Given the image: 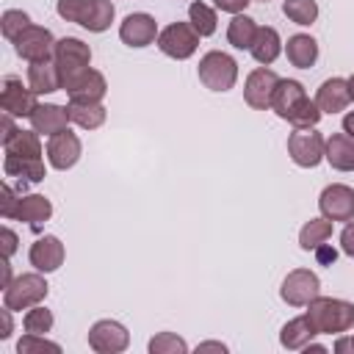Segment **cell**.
<instances>
[{
    "instance_id": "d590c367",
    "label": "cell",
    "mask_w": 354,
    "mask_h": 354,
    "mask_svg": "<svg viewBox=\"0 0 354 354\" xmlns=\"http://www.w3.org/2000/svg\"><path fill=\"white\" fill-rule=\"evenodd\" d=\"M33 22H30V17L25 14V11H19V8H8V11H3V17H0V30H3V36L8 39V41H17V36L25 30V28H30Z\"/></svg>"
},
{
    "instance_id": "7402d4cb",
    "label": "cell",
    "mask_w": 354,
    "mask_h": 354,
    "mask_svg": "<svg viewBox=\"0 0 354 354\" xmlns=\"http://www.w3.org/2000/svg\"><path fill=\"white\" fill-rule=\"evenodd\" d=\"M28 86L36 91V94H53V91H61L64 83H61V72L55 66L53 58H44V61H33L28 66Z\"/></svg>"
},
{
    "instance_id": "bcb514c9",
    "label": "cell",
    "mask_w": 354,
    "mask_h": 354,
    "mask_svg": "<svg viewBox=\"0 0 354 354\" xmlns=\"http://www.w3.org/2000/svg\"><path fill=\"white\" fill-rule=\"evenodd\" d=\"M196 351H221V354H224L227 346H224V343H216V340H207V343H199Z\"/></svg>"
},
{
    "instance_id": "d4e9b609",
    "label": "cell",
    "mask_w": 354,
    "mask_h": 354,
    "mask_svg": "<svg viewBox=\"0 0 354 354\" xmlns=\"http://www.w3.org/2000/svg\"><path fill=\"white\" fill-rule=\"evenodd\" d=\"M285 53H288V61L290 66L296 69H310L315 61H318V41L310 36V33H293L285 44Z\"/></svg>"
},
{
    "instance_id": "1f68e13d",
    "label": "cell",
    "mask_w": 354,
    "mask_h": 354,
    "mask_svg": "<svg viewBox=\"0 0 354 354\" xmlns=\"http://www.w3.org/2000/svg\"><path fill=\"white\" fill-rule=\"evenodd\" d=\"M321 108L315 105V100H310V97H301L290 111H288V116H285V122H290L293 124V130H299V127H315L318 122H321Z\"/></svg>"
},
{
    "instance_id": "4fadbf2b",
    "label": "cell",
    "mask_w": 354,
    "mask_h": 354,
    "mask_svg": "<svg viewBox=\"0 0 354 354\" xmlns=\"http://www.w3.org/2000/svg\"><path fill=\"white\" fill-rule=\"evenodd\" d=\"M36 105H39L36 91L30 86H22V80L14 77V75L3 77V83H0V108H3V113H11L14 119L17 116H30Z\"/></svg>"
},
{
    "instance_id": "f546056e",
    "label": "cell",
    "mask_w": 354,
    "mask_h": 354,
    "mask_svg": "<svg viewBox=\"0 0 354 354\" xmlns=\"http://www.w3.org/2000/svg\"><path fill=\"white\" fill-rule=\"evenodd\" d=\"M332 224L335 221H329V218H310L301 230H299V246L304 249V252H315V246H321V243H326L329 238H332Z\"/></svg>"
},
{
    "instance_id": "7dc6e473",
    "label": "cell",
    "mask_w": 354,
    "mask_h": 354,
    "mask_svg": "<svg viewBox=\"0 0 354 354\" xmlns=\"http://www.w3.org/2000/svg\"><path fill=\"white\" fill-rule=\"evenodd\" d=\"M343 133H346L348 138H354V111H348V113L343 116Z\"/></svg>"
},
{
    "instance_id": "d6a6232c",
    "label": "cell",
    "mask_w": 354,
    "mask_h": 354,
    "mask_svg": "<svg viewBox=\"0 0 354 354\" xmlns=\"http://www.w3.org/2000/svg\"><path fill=\"white\" fill-rule=\"evenodd\" d=\"M282 14L296 25H313L318 19V3L315 0H285Z\"/></svg>"
},
{
    "instance_id": "7a4b0ae2",
    "label": "cell",
    "mask_w": 354,
    "mask_h": 354,
    "mask_svg": "<svg viewBox=\"0 0 354 354\" xmlns=\"http://www.w3.org/2000/svg\"><path fill=\"white\" fill-rule=\"evenodd\" d=\"M55 11L61 19L75 22L91 33H105L116 17V8L111 0H58Z\"/></svg>"
},
{
    "instance_id": "f907efd6",
    "label": "cell",
    "mask_w": 354,
    "mask_h": 354,
    "mask_svg": "<svg viewBox=\"0 0 354 354\" xmlns=\"http://www.w3.org/2000/svg\"><path fill=\"white\" fill-rule=\"evenodd\" d=\"M260 3H268V0H260Z\"/></svg>"
},
{
    "instance_id": "5b68a950",
    "label": "cell",
    "mask_w": 354,
    "mask_h": 354,
    "mask_svg": "<svg viewBox=\"0 0 354 354\" xmlns=\"http://www.w3.org/2000/svg\"><path fill=\"white\" fill-rule=\"evenodd\" d=\"M53 61H55V66L61 72V83L66 88L75 77H80L91 66V47L86 41L75 39V36H64V39L55 41Z\"/></svg>"
},
{
    "instance_id": "7bdbcfd3",
    "label": "cell",
    "mask_w": 354,
    "mask_h": 354,
    "mask_svg": "<svg viewBox=\"0 0 354 354\" xmlns=\"http://www.w3.org/2000/svg\"><path fill=\"white\" fill-rule=\"evenodd\" d=\"M0 130H3V136H0L3 144L17 136V127H14V116H11V113H3V116H0Z\"/></svg>"
},
{
    "instance_id": "8d00e7d4",
    "label": "cell",
    "mask_w": 354,
    "mask_h": 354,
    "mask_svg": "<svg viewBox=\"0 0 354 354\" xmlns=\"http://www.w3.org/2000/svg\"><path fill=\"white\" fill-rule=\"evenodd\" d=\"M17 351L19 354H36V351H53V354H61V346L47 340L44 335H33V332H25V337H19L17 343Z\"/></svg>"
},
{
    "instance_id": "30bf717a",
    "label": "cell",
    "mask_w": 354,
    "mask_h": 354,
    "mask_svg": "<svg viewBox=\"0 0 354 354\" xmlns=\"http://www.w3.org/2000/svg\"><path fill=\"white\" fill-rule=\"evenodd\" d=\"M130 346V332L113 318H102L88 329V348L97 354H119Z\"/></svg>"
},
{
    "instance_id": "f1b7e54d",
    "label": "cell",
    "mask_w": 354,
    "mask_h": 354,
    "mask_svg": "<svg viewBox=\"0 0 354 354\" xmlns=\"http://www.w3.org/2000/svg\"><path fill=\"white\" fill-rule=\"evenodd\" d=\"M257 28H260V25H257L252 17L235 14V17L230 19V25H227V41H230L235 50H249L252 41H254V36H257Z\"/></svg>"
},
{
    "instance_id": "52a82bcc",
    "label": "cell",
    "mask_w": 354,
    "mask_h": 354,
    "mask_svg": "<svg viewBox=\"0 0 354 354\" xmlns=\"http://www.w3.org/2000/svg\"><path fill=\"white\" fill-rule=\"evenodd\" d=\"M326 138L315 127H299L288 136V155L301 169H315L324 160Z\"/></svg>"
},
{
    "instance_id": "9c48e42d",
    "label": "cell",
    "mask_w": 354,
    "mask_h": 354,
    "mask_svg": "<svg viewBox=\"0 0 354 354\" xmlns=\"http://www.w3.org/2000/svg\"><path fill=\"white\" fill-rule=\"evenodd\" d=\"M279 296H282V301L290 304V307H307L313 299L321 296V279H318V274L310 271V268H293V271L282 279Z\"/></svg>"
},
{
    "instance_id": "f6af8a7d",
    "label": "cell",
    "mask_w": 354,
    "mask_h": 354,
    "mask_svg": "<svg viewBox=\"0 0 354 354\" xmlns=\"http://www.w3.org/2000/svg\"><path fill=\"white\" fill-rule=\"evenodd\" d=\"M335 351H337V354H346V351L354 354V337H337V340H335Z\"/></svg>"
},
{
    "instance_id": "74e56055",
    "label": "cell",
    "mask_w": 354,
    "mask_h": 354,
    "mask_svg": "<svg viewBox=\"0 0 354 354\" xmlns=\"http://www.w3.org/2000/svg\"><path fill=\"white\" fill-rule=\"evenodd\" d=\"M17 199H19V196L11 191V185L3 183V188H0V216H3V218H11V216H14Z\"/></svg>"
},
{
    "instance_id": "e575fe53",
    "label": "cell",
    "mask_w": 354,
    "mask_h": 354,
    "mask_svg": "<svg viewBox=\"0 0 354 354\" xmlns=\"http://www.w3.org/2000/svg\"><path fill=\"white\" fill-rule=\"evenodd\" d=\"M53 313L44 307V304H33L28 313H25V318H22V326H25V332H33V335H47L50 329H53Z\"/></svg>"
},
{
    "instance_id": "277c9868",
    "label": "cell",
    "mask_w": 354,
    "mask_h": 354,
    "mask_svg": "<svg viewBox=\"0 0 354 354\" xmlns=\"http://www.w3.org/2000/svg\"><path fill=\"white\" fill-rule=\"evenodd\" d=\"M196 75H199L205 88H210V91H230L235 86V80H238V61L230 53L210 50V53H205L199 58Z\"/></svg>"
},
{
    "instance_id": "484cf974",
    "label": "cell",
    "mask_w": 354,
    "mask_h": 354,
    "mask_svg": "<svg viewBox=\"0 0 354 354\" xmlns=\"http://www.w3.org/2000/svg\"><path fill=\"white\" fill-rule=\"evenodd\" d=\"M249 53H252V58H254L257 64H263V66L274 64V61L279 58V53H282V39H279L277 28H268V25L257 28V36H254Z\"/></svg>"
},
{
    "instance_id": "9a60e30c",
    "label": "cell",
    "mask_w": 354,
    "mask_h": 354,
    "mask_svg": "<svg viewBox=\"0 0 354 354\" xmlns=\"http://www.w3.org/2000/svg\"><path fill=\"white\" fill-rule=\"evenodd\" d=\"M158 22L152 14H144V11H136V14H127L124 22L119 25V39L127 44V47H149L152 41H158Z\"/></svg>"
},
{
    "instance_id": "7c38bea8",
    "label": "cell",
    "mask_w": 354,
    "mask_h": 354,
    "mask_svg": "<svg viewBox=\"0 0 354 354\" xmlns=\"http://www.w3.org/2000/svg\"><path fill=\"white\" fill-rule=\"evenodd\" d=\"M318 210L329 221H354V188L332 183L318 196Z\"/></svg>"
},
{
    "instance_id": "2e32d148",
    "label": "cell",
    "mask_w": 354,
    "mask_h": 354,
    "mask_svg": "<svg viewBox=\"0 0 354 354\" xmlns=\"http://www.w3.org/2000/svg\"><path fill=\"white\" fill-rule=\"evenodd\" d=\"M44 152H47V163H50L53 169L66 171V169H72V166L80 160V155H83V144H80V138H77L72 130H64V133L50 136Z\"/></svg>"
},
{
    "instance_id": "ac0fdd59",
    "label": "cell",
    "mask_w": 354,
    "mask_h": 354,
    "mask_svg": "<svg viewBox=\"0 0 354 354\" xmlns=\"http://www.w3.org/2000/svg\"><path fill=\"white\" fill-rule=\"evenodd\" d=\"M28 119H30V130H36L39 136L64 133V130H69V122H72L69 111L64 105H55V102H39Z\"/></svg>"
},
{
    "instance_id": "8fae6325",
    "label": "cell",
    "mask_w": 354,
    "mask_h": 354,
    "mask_svg": "<svg viewBox=\"0 0 354 354\" xmlns=\"http://www.w3.org/2000/svg\"><path fill=\"white\" fill-rule=\"evenodd\" d=\"M279 80L282 77L274 69H266V66L252 69L249 77H246V83H243V100H246V105L254 108V111H268Z\"/></svg>"
},
{
    "instance_id": "681fc988",
    "label": "cell",
    "mask_w": 354,
    "mask_h": 354,
    "mask_svg": "<svg viewBox=\"0 0 354 354\" xmlns=\"http://www.w3.org/2000/svg\"><path fill=\"white\" fill-rule=\"evenodd\" d=\"M348 91H351V100H354V75L348 77Z\"/></svg>"
},
{
    "instance_id": "836d02e7",
    "label": "cell",
    "mask_w": 354,
    "mask_h": 354,
    "mask_svg": "<svg viewBox=\"0 0 354 354\" xmlns=\"http://www.w3.org/2000/svg\"><path fill=\"white\" fill-rule=\"evenodd\" d=\"M147 348H149V354H185L188 343L174 332H158L155 337H149Z\"/></svg>"
},
{
    "instance_id": "6da1fadb",
    "label": "cell",
    "mask_w": 354,
    "mask_h": 354,
    "mask_svg": "<svg viewBox=\"0 0 354 354\" xmlns=\"http://www.w3.org/2000/svg\"><path fill=\"white\" fill-rule=\"evenodd\" d=\"M3 171L8 177H19L22 183H41L44 180V149H41V141H39V133L36 130H17V136L11 141L3 144Z\"/></svg>"
},
{
    "instance_id": "cb8c5ba5",
    "label": "cell",
    "mask_w": 354,
    "mask_h": 354,
    "mask_svg": "<svg viewBox=\"0 0 354 354\" xmlns=\"http://www.w3.org/2000/svg\"><path fill=\"white\" fill-rule=\"evenodd\" d=\"M315 335H318V329H315V324L310 321V315L304 313V315H299V318H290V321L282 326L279 343H282V348H288V351H299V348H304Z\"/></svg>"
},
{
    "instance_id": "8992f818",
    "label": "cell",
    "mask_w": 354,
    "mask_h": 354,
    "mask_svg": "<svg viewBox=\"0 0 354 354\" xmlns=\"http://www.w3.org/2000/svg\"><path fill=\"white\" fill-rule=\"evenodd\" d=\"M47 290L50 285L44 282L41 271H33V274H19L11 279L8 288H3V304L14 313L19 310H30L33 304H41L47 299Z\"/></svg>"
},
{
    "instance_id": "44dd1931",
    "label": "cell",
    "mask_w": 354,
    "mask_h": 354,
    "mask_svg": "<svg viewBox=\"0 0 354 354\" xmlns=\"http://www.w3.org/2000/svg\"><path fill=\"white\" fill-rule=\"evenodd\" d=\"M348 102H351V91L346 77H329L318 86L315 105L321 108V113H340L348 108Z\"/></svg>"
},
{
    "instance_id": "ab89813d",
    "label": "cell",
    "mask_w": 354,
    "mask_h": 354,
    "mask_svg": "<svg viewBox=\"0 0 354 354\" xmlns=\"http://www.w3.org/2000/svg\"><path fill=\"white\" fill-rule=\"evenodd\" d=\"M216 3V8H221V11H227V14H243V8L252 3V0H213Z\"/></svg>"
},
{
    "instance_id": "ee69618b",
    "label": "cell",
    "mask_w": 354,
    "mask_h": 354,
    "mask_svg": "<svg viewBox=\"0 0 354 354\" xmlns=\"http://www.w3.org/2000/svg\"><path fill=\"white\" fill-rule=\"evenodd\" d=\"M11 313H14V310H8V307L3 304V310H0V318H3V332H0V340L11 337V329H14V324H11Z\"/></svg>"
},
{
    "instance_id": "ba28073f",
    "label": "cell",
    "mask_w": 354,
    "mask_h": 354,
    "mask_svg": "<svg viewBox=\"0 0 354 354\" xmlns=\"http://www.w3.org/2000/svg\"><path fill=\"white\" fill-rule=\"evenodd\" d=\"M199 33L191 28V22H171L158 33V50L174 61H185L199 47Z\"/></svg>"
},
{
    "instance_id": "c3c4849f",
    "label": "cell",
    "mask_w": 354,
    "mask_h": 354,
    "mask_svg": "<svg viewBox=\"0 0 354 354\" xmlns=\"http://www.w3.org/2000/svg\"><path fill=\"white\" fill-rule=\"evenodd\" d=\"M11 285V263H8V257H3V288H8Z\"/></svg>"
},
{
    "instance_id": "3957f363",
    "label": "cell",
    "mask_w": 354,
    "mask_h": 354,
    "mask_svg": "<svg viewBox=\"0 0 354 354\" xmlns=\"http://www.w3.org/2000/svg\"><path fill=\"white\" fill-rule=\"evenodd\" d=\"M307 315L315 324L318 335H343L354 326V304L346 299L318 296L307 304Z\"/></svg>"
},
{
    "instance_id": "b9f144b4",
    "label": "cell",
    "mask_w": 354,
    "mask_h": 354,
    "mask_svg": "<svg viewBox=\"0 0 354 354\" xmlns=\"http://www.w3.org/2000/svg\"><path fill=\"white\" fill-rule=\"evenodd\" d=\"M315 257H318L321 266H332V263L337 260V252H335V246L321 243V246H315Z\"/></svg>"
},
{
    "instance_id": "603a6c76",
    "label": "cell",
    "mask_w": 354,
    "mask_h": 354,
    "mask_svg": "<svg viewBox=\"0 0 354 354\" xmlns=\"http://www.w3.org/2000/svg\"><path fill=\"white\" fill-rule=\"evenodd\" d=\"M324 160L337 171H354V138L346 133H332L324 147Z\"/></svg>"
},
{
    "instance_id": "4316f807",
    "label": "cell",
    "mask_w": 354,
    "mask_h": 354,
    "mask_svg": "<svg viewBox=\"0 0 354 354\" xmlns=\"http://www.w3.org/2000/svg\"><path fill=\"white\" fill-rule=\"evenodd\" d=\"M66 111H69V119L77 127H83V130L102 127L105 124V116H108V111H105L102 102H69Z\"/></svg>"
},
{
    "instance_id": "60d3db41",
    "label": "cell",
    "mask_w": 354,
    "mask_h": 354,
    "mask_svg": "<svg viewBox=\"0 0 354 354\" xmlns=\"http://www.w3.org/2000/svg\"><path fill=\"white\" fill-rule=\"evenodd\" d=\"M0 243H3V257H11L17 252V235L8 227L0 230Z\"/></svg>"
},
{
    "instance_id": "e0dca14e",
    "label": "cell",
    "mask_w": 354,
    "mask_h": 354,
    "mask_svg": "<svg viewBox=\"0 0 354 354\" xmlns=\"http://www.w3.org/2000/svg\"><path fill=\"white\" fill-rule=\"evenodd\" d=\"M64 257H66V249L61 243V238L55 235H44L39 238L36 243H30V252H28V260L36 271L41 274H50V271H58L64 266Z\"/></svg>"
},
{
    "instance_id": "f35d334b",
    "label": "cell",
    "mask_w": 354,
    "mask_h": 354,
    "mask_svg": "<svg viewBox=\"0 0 354 354\" xmlns=\"http://www.w3.org/2000/svg\"><path fill=\"white\" fill-rule=\"evenodd\" d=\"M340 249H343V254L354 257V221H346V227L340 232Z\"/></svg>"
},
{
    "instance_id": "d6986e66",
    "label": "cell",
    "mask_w": 354,
    "mask_h": 354,
    "mask_svg": "<svg viewBox=\"0 0 354 354\" xmlns=\"http://www.w3.org/2000/svg\"><path fill=\"white\" fill-rule=\"evenodd\" d=\"M64 91L69 94V102H102V97L108 94V80H105L102 72H97V69L88 66Z\"/></svg>"
},
{
    "instance_id": "ffe728a7",
    "label": "cell",
    "mask_w": 354,
    "mask_h": 354,
    "mask_svg": "<svg viewBox=\"0 0 354 354\" xmlns=\"http://www.w3.org/2000/svg\"><path fill=\"white\" fill-rule=\"evenodd\" d=\"M50 216H53V202L44 194H28V196L17 199V207H14L11 218L25 221L30 230H41V224L50 221Z\"/></svg>"
},
{
    "instance_id": "83f0119b",
    "label": "cell",
    "mask_w": 354,
    "mask_h": 354,
    "mask_svg": "<svg viewBox=\"0 0 354 354\" xmlns=\"http://www.w3.org/2000/svg\"><path fill=\"white\" fill-rule=\"evenodd\" d=\"M301 97H307L304 86H301L299 80H288V77H282V80H279V86H277V91H274L271 111H274L279 119H285V116H288V111H290Z\"/></svg>"
},
{
    "instance_id": "4dcf8cb0",
    "label": "cell",
    "mask_w": 354,
    "mask_h": 354,
    "mask_svg": "<svg viewBox=\"0 0 354 354\" xmlns=\"http://www.w3.org/2000/svg\"><path fill=\"white\" fill-rule=\"evenodd\" d=\"M188 22H191V28H194L202 39H205V36H213L216 28H218L216 11H213L207 3H199V0H194V3L188 6Z\"/></svg>"
},
{
    "instance_id": "5bb4252c",
    "label": "cell",
    "mask_w": 354,
    "mask_h": 354,
    "mask_svg": "<svg viewBox=\"0 0 354 354\" xmlns=\"http://www.w3.org/2000/svg\"><path fill=\"white\" fill-rule=\"evenodd\" d=\"M14 50H17V55L25 58L28 64L44 61V58H53L55 36H53L47 28H41V25H30V28H25V30L17 36Z\"/></svg>"
}]
</instances>
